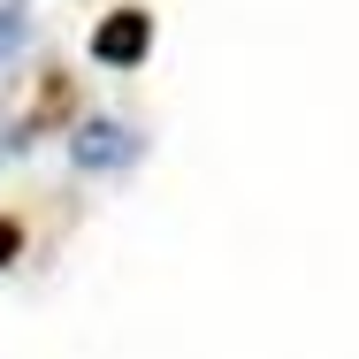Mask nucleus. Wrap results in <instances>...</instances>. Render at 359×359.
<instances>
[{"label": "nucleus", "instance_id": "20e7f679", "mask_svg": "<svg viewBox=\"0 0 359 359\" xmlns=\"http://www.w3.org/2000/svg\"><path fill=\"white\" fill-rule=\"evenodd\" d=\"M23 31H31V15H23V0H0V62L23 46Z\"/></svg>", "mask_w": 359, "mask_h": 359}, {"label": "nucleus", "instance_id": "f03ea898", "mask_svg": "<svg viewBox=\"0 0 359 359\" xmlns=\"http://www.w3.org/2000/svg\"><path fill=\"white\" fill-rule=\"evenodd\" d=\"M69 153H76V168H130L138 161V130L130 123H84L69 138Z\"/></svg>", "mask_w": 359, "mask_h": 359}, {"label": "nucleus", "instance_id": "7ed1b4c3", "mask_svg": "<svg viewBox=\"0 0 359 359\" xmlns=\"http://www.w3.org/2000/svg\"><path fill=\"white\" fill-rule=\"evenodd\" d=\"M69 107H76V76H69V69H46V92H39V107L15 123V145H23V138H39V130H54Z\"/></svg>", "mask_w": 359, "mask_h": 359}, {"label": "nucleus", "instance_id": "f257e3e1", "mask_svg": "<svg viewBox=\"0 0 359 359\" xmlns=\"http://www.w3.org/2000/svg\"><path fill=\"white\" fill-rule=\"evenodd\" d=\"M145 54H153V15H145V8H107V15L92 23V62L138 69Z\"/></svg>", "mask_w": 359, "mask_h": 359}, {"label": "nucleus", "instance_id": "39448f33", "mask_svg": "<svg viewBox=\"0 0 359 359\" xmlns=\"http://www.w3.org/2000/svg\"><path fill=\"white\" fill-rule=\"evenodd\" d=\"M15 260H23V222L0 215V268H15Z\"/></svg>", "mask_w": 359, "mask_h": 359}]
</instances>
